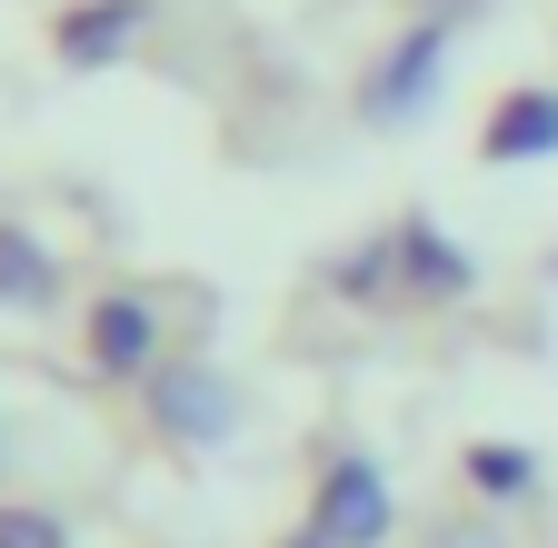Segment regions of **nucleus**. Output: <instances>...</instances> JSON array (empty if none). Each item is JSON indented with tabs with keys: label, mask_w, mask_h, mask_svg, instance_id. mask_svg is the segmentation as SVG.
I'll return each mask as SVG.
<instances>
[{
	"label": "nucleus",
	"mask_w": 558,
	"mask_h": 548,
	"mask_svg": "<svg viewBox=\"0 0 558 548\" xmlns=\"http://www.w3.org/2000/svg\"><path fill=\"white\" fill-rule=\"evenodd\" d=\"M290 548H329V538H290Z\"/></svg>",
	"instance_id": "obj_13"
},
{
	"label": "nucleus",
	"mask_w": 558,
	"mask_h": 548,
	"mask_svg": "<svg viewBox=\"0 0 558 548\" xmlns=\"http://www.w3.org/2000/svg\"><path fill=\"white\" fill-rule=\"evenodd\" d=\"M478 150H488V160H548V150H558V90H519L499 120H488Z\"/></svg>",
	"instance_id": "obj_7"
},
{
	"label": "nucleus",
	"mask_w": 558,
	"mask_h": 548,
	"mask_svg": "<svg viewBox=\"0 0 558 548\" xmlns=\"http://www.w3.org/2000/svg\"><path fill=\"white\" fill-rule=\"evenodd\" d=\"M140 399H150V419L180 439V449H209V439H230L240 419V389L209 369V360H160L150 379H140Z\"/></svg>",
	"instance_id": "obj_1"
},
{
	"label": "nucleus",
	"mask_w": 558,
	"mask_h": 548,
	"mask_svg": "<svg viewBox=\"0 0 558 548\" xmlns=\"http://www.w3.org/2000/svg\"><path fill=\"white\" fill-rule=\"evenodd\" d=\"M0 548H70V528L50 509H0Z\"/></svg>",
	"instance_id": "obj_11"
},
{
	"label": "nucleus",
	"mask_w": 558,
	"mask_h": 548,
	"mask_svg": "<svg viewBox=\"0 0 558 548\" xmlns=\"http://www.w3.org/2000/svg\"><path fill=\"white\" fill-rule=\"evenodd\" d=\"M310 538H329V548H379L389 538V478H379V459H329Z\"/></svg>",
	"instance_id": "obj_3"
},
{
	"label": "nucleus",
	"mask_w": 558,
	"mask_h": 548,
	"mask_svg": "<svg viewBox=\"0 0 558 548\" xmlns=\"http://www.w3.org/2000/svg\"><path fill=\"white\" fill-rule=\"evenodd\" d=\"M429 548H509V538H499V528H478V519H449Z\"/></svg>",
	"instance_id": "obj_12"
},
{
	"label": "nucleus",
	"mask_w": 558,
	"mask_h": 548,
	"mask_svg": "<svg viewBox=\"0 0 558 548\" xmlns=\"http://www.w3.org/2000/svg\"><path fill=\"white\" fill-rule=\"evenodd\" d=\"M439 60H449V21H439V11H418V21L399 31V50L369 71V90H360V100H369V120H409L418 100H429Z\"/></svg>",
	"instance_id": "obj_4"
},
{
	"label": "nucleus",
	"mask_w": 558,
	"mask_h": 548,
	"mask_svg": "<svg viewBox=\"0 0 558 548\" xmlns=\"http://www.w3.org/2000/svg\"><path fill=\"white\" fill-rule=\"evenodd\" d=\"M469 290V249H449L429 220H399V300H459Z\"/></svg>",
	"instance_id": "obj_6"
},
{
	"label": "nucleus",
	"mask_w": 558,
	"mask_h": 548,
	"mask_svg": "<svg viewBox=\"0 0 558 548\" xmlns=\"http://www.w3.org/2000/svg\"><path fill=\"white\" fill-rule=\"evenodd\" d=\"M329 290H339V300H399V230L360 240V249L329 269Z\"/></svg>",
	"instance_id": "obj_9"
},
{
	"label": "nucleus",
	"mask_w": 558,
	"mask_h": 548,
	"mask_svg": "<svg viewBox=\"0 0 558 548\" xmlns=\"http://www.w3.org/2000/svg\"><path fill=\"white\" fill-rule=\"evenodd\" d=\"M170 360V290H110L90 309V369L100 379H150Z\"/></svg>",
	"instance_id": "obj_2"
},
{
	"label": "nucleus",
	"mask_w": 558,
	"mask_h": 548,
	"mask_svg": "<svg viewBox=\"0 0 558 548\" xmlns=\"http://www.w3.org/2000/svg\"><path fill=\"white\" fill-rule=\"evenodd\" d=\"M40 300H60L50 249H40L21 220H0V309H40Z\"/></svg>",
	"instance_id": "obj_8"
},
{
	"label": "nucleus",
	"mask_w": 558,
	"mask_h": 548,
	"mask_svg": "<svg viewBox=\"0 0 558 548\" xmlns=\"http://www.w3.org/2000/svg\"><path fill=\"white\" fill-rule=\"evenodd\" d=\"M469 489L478 499H529L538 489V459L529 449H469Z\"/></svg>",
	"instance_id": "obj_10"
},
{
	"label": "nucleus",
	"mask_w": 558,
	"mask_h": 548,
	"mask_svg": "<svg viewBox=\"0 0 558 548\" xmlns=\"http://www.w3.org/2000/svg\"><path fill=\"white\" fill-rule=\"evenodd\" d=\"M140 31H150V0H81V11H60V60L70 71H100Z\"/></svg>",
	"instance_id": "obj_5"
}]
</instances>
